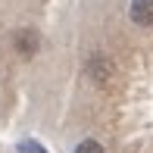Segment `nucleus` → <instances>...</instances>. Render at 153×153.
I'll return each instance as SVG.
<instances>
[{
  "instance_id": "f257e3e1",
  "label": "nucleus",
  "mask_w": 153,
  "mask_h": 153,
  "mask_svg": "<svg viewBox=\"0 0 153 153\" xmlns=\"http://www.w3.org/2000/svg\"><path fill=\"white\" fill-rule=\"evenodd\" d=\"M113 72H116V66H113V59H109L106 53H94V56L88 59V78H91L94 85L106 88L109 81H113Z\"/></svg>"
},
{
  "instance_id": "f03ea898",
  "label": "nucleus",
  "mask_w": 153,
  "mask_h": 153,
  "mask_svg": "<svg viewBox=\"0 0 153 153\" xmlns=\"http://www.w3.org/2000/svg\"><path fill=\"white\" fill-rule=\"evenodd\" d=\"M13 47H16V53L22 59H31L34 53L41 50V34L34 28H19L16 34H13Z\"/></svg>"
},
{
  "instance_id": "7ed1b4c3",
  "label": "nucleus",
  "mask_w": 153,
  "mask_h": 153,
  "mask_svg": "<svg viewBox=\"0 0 153 153\" xmlns=\"http://www.w3.org/2000/svg\"><path fill=\"white\" fill-rule=\"evenodd\" d=\"M128 19L137 28H150L153 25V0H131L128 3Z\"/></svg>"
},
{
  "instance_id": "20e7f679",
  "label": "nucleus",
  "mask_w": 153,
  "mask_h": 153,
  "mask_svg": "<svg viewBox=\"0 0 153 153\" xmlns=\"http://www.w3.org/2000/svg\"><path fill=\"white\" fill-rule=\"evenodd\" d=\"M72 153H106L103 150V144L100 141H94V137H85V141H78L72 147Z\"/></svg>"
},
{
  "instance_id": "39448f33",
  "label": "nucleus",
  "mask_w": 153,
  "mask_h": 153,
  "mask_svg": "<svg viewBox=\"0 0 153 153\" xmlns=\"http://www.w3.org/2000/svg\"><path fill=\"white\" fill-rule=\"evenodd\" d=\"M16 150H19V153H47L44 147H41V144H34V141H22Z\"/></svg>"
}]
</instances>
